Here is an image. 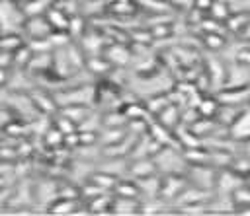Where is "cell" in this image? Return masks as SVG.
<instances>
[{"instance_id": "obj_45", "label": "cell", "mask_w": 250, "mask_h": 216, "mask_svg": "<svg viewBox=\"0 0 250 216\" xmlns=\"http://www.w3.org/2000/svg\"><path fill=\"white\" fill-rule=\"evenodd\" d=\"M4 132H6V134H14V136H16V134H21V132H25V126L14 119V123H8V125L4 126Z\"/></svg>"}, {"instance_id": "obj_17", "label": "cell", "mask_w": 250, "mask_h": 216, "mask_svg": "<svg viewBox=\"0 0 250 216\" xmlns=\"http://www.w3.org/2000/svg\"><path fill=\"white\" fill-rule=\"evenodd\" d=\"M90 181L96 183L98 187H102L104 191H113V187L117 185L119 179L113 173H109V171H98V173H92L90 175Z\"/></svg>"}, {"instance_id": "obj_50", "label": "cell", "mask_w": 250, "mask_h": 216, "mask_svg": "<svg viewBox=\"0 0 250 216\" xmlns=\"http://www.w3.org/2000/svg\"><path fill=\"white\" fill-rule=\"evenodd\" d=\"M246 185H248V187H250V173H248V175H246Z\"/></svg>"}, {"instance_id": "obj_19", "label": "cell", "mask_w": 250, "mask_h": 216, "mask_svg": "<svg viewBox=\"0 0 250 216\" xmlns=\"http://www.w3.org/2000/svg\"><path fill=\"white\" fill-rule=\"evenodd\" d=\"M53 62H55V54H51V53H33L27 66L33 68V70H47L49 66H53Z\"/></svg>"}, {"instance_id": "obj_13", "label": "cell", "mask_w": 250, "mask_h": 216, "mask_svg": "<svg viewBox=\"0 0 250 216\" xmlns=\"http://www.w3.org/2000/svg\"><path fill=\"white\" fill-rule=\"evenodd\" d=\"M129 136V130L127 126H113V128H104L102 134H100V140L104 146H111V144H117L121 140H125Z\"/></svg>"}, {"instance_id": "obj_31", "label": "cell", "mask_w": 250, "mask_h": 216, "mask_svg": "<svg viewBox=\"0 0 250 216\" xmlns=\"http://www.w3.org/2000/svg\"><path fill=\"white\" fill-rule=\"evenodd\" d=\"M45 144H47L49 148H59L61 144H64V134H62L57 126H51V128H47V132H45Z\"/></svg>"}, {"instance_id": "obj_44", "label": "cell", "mask_w": 250, "mask_h": 216, "mask_svg": "<svg viewBox=\"0 0 250 216\" xmlns=\"http://www.w3.org/2000/svg\"><path fill=\"white\" fill-rule=\"evenodd\" d=\"M131 39H133V41H137V43L141 41V43H145V45H146V43H150V41H152V33H150V31H145V29H143V31H141V29H137V31H133V33H131Z\"/></svg>"}, {"instance_id": "obj_43", "label": "cell", "mask_w": 250, "mask_h": 216, "mask_svg": "<svg viewBox=\"0 0 250 216\" xmlns=\"http://www.w3.org/2000/svg\"><path fill=\"white\" fill-rule=\"evenodd\" d=\"M236 62L240 66H250V45H244L242 49H238L236 53Z\"/></svg>"}, {"instance_id": "obj_49", "label": "cell", "mask_w": 250, "mask_h": 216, "mask_svg": "<svg viewBox=\"0 0 250 216\" xmlns=\"http://www.w3.org/2000/svg\"><path fill=\"white\" fill-rule=\"evenodd\" d=\"M244 35H246V37H250V25H248V29L244 31Z\"/></svg>"}, {"instance_id": "obj_37", "label": "cell", "mask_w": 250, "mask_h": 216, "mask_svg": "<svg viewBox=\"0 0 250 216\" xmlns=\"http://www.w3.org/2000/svg\"><path fill=\"white\" fill-rule=\"evenodd\" d=\"M70 33L68 31H53L51 35H49V39H51V43H53V47L55 49H61V47H68L70 45Z\"/></svg>"}, {"instance_id": "obj_38", "label": "cell", "mask_w": 250, "mask_h": 216, "mask_svg": "<svg viewBox=\"0 0 250 216\" xmlns=\"http://www.w3.org/2000/svg\"><path fill=\"white\" fill-rule=\"evenodd\" d=\"M55 126L62 132V134H70V132H74V130H78V125L72 121V119H68L66 115H61L57 121H55Z\"/></svg>"}, {"instance_id": "obj_32", "label": "cell", "mask_w": 250, "mask_h": 216, "mask_svg": "<svg viewBox=\"0 0 250 216\" xmlns=\"http://www.w3.org/2000/svg\"><path fill=\"white\" fill-rule=\"evenodd\" d=\"M84 27H86V21L82 16L74 14L70 16V25H68V33L72 37H84Z\"/></svg>"}, {"instance_id": "obj_36", "label": "cell", "mask_w": 250, "mask_h": 216, "mask_svg": "<svg viewBox=\"0 0 250 216\" xmlns=\"http://www.w3.org/2000/svg\"><path fill=\"white\" fill-rule=\"evenodd\" d=\"M64 49H66V54H68V60H70L72 68H82L86 64V60H84V56H82V53L78 51L76 45H68Z\"/></svg>"}, {"instance_id": "obj_25", "label": "cell", "mask_w": 250, "mask_h": 216, "mask_svg": "<svg viewBox=\"0 0 250 216\" xmlns=\"http://www.w3.org/2000/svg\"><path fill=\"white\" fill-rule=\"evenodd\" d=\"M105 54H107V60L115 62V64H125L127 58H129V51L123 45H111Z\"/></svg>"}, {"instance_id": "obj_46", "label": "cell", "mask_w": 250, "mask_h": 216, "mask_svg": "<svg viewBox=\"0 0 250 216\" xmlns=\"http://www.w3.org/2000/svg\"><path fill=\"white\" fill-rule=\"evenodd\" d=\"M64 146H68V148L82 146V144H80V132L74 130V132H70V134H64Z\"/></svg>"}, {"instance_id": "obj_3", "label": "cell", "mask_w": 250, "mask_h": 216, "mask_svg": "<svg viewBox=\"0 0 250 216\" xmlns=\"http://www.w3.org/2000/svg\"><path fill=\"white\" fill-rule=\"evenodd\" d=\"M25 31L31 35V39H47L55 29L51 27V23L47 21L45 14L43 16H31L25 23H23Z\"/></svg>"}, {"instance_id": "obj_10", "label": "cell", "mask_w": 250, "mask_h": 216, "mask_svg": "<svg viewBox=\"0 0 250 216\" xmlns=\"http://www.w3.org/2000/svg\"><path fill=\"white\" fill-rule=\"evenodd\" d=\"M184 160L189 162L191 165H211V150H205L201 146L186 148Z\"/></svg>"}, {"instance_id": "obj_26", "label": "cell", "mask_w": 250, "mask_h": 216, "mask_svg": "<svg viewBox=\"0 0 250 216\" xmlns=\"http://www.w3.org/2000/svg\"><path fill=\"white\" fill-rule=\"evenodd\" d=\"M172 103V99H170V95H154V97H150L148 101H146V109H148V113H152V115H158L166 105H170Z\"/></svg>"}, {"instance_id": "obj_33", "label": "cell", "mask_w": 250, "mask_h": 216, "mask_svg": "<svg viewBox=\"0 0 250 216\" xmlns=\"http://www.w3.org/2000/svg\"><path fill=\"white\" fill-rule=\"evenodd\" d=\"M203 43H205L207 49L219 51V49L225 47V37H223V33H205L203 35Z\"/></svg>"}, {"instance_id": "obj_4", "label": "cell", "mask_w": 250, "mask_h": 216, "mask_svg": "<svg viewBox=\"0 0 250 216\" xmlns=\"http://www.w3.org/2000/svg\"><path fill=\"white\" fill-rule=\"evenodd\" d=\"M158 169V163L152 156L148 158H141V160H133V163L129 165V171L135 179H145V177H150L154 175Z\"/></svg>"}, {"instance_id": "obj_20", "label": "cell", "mask_w": 250, "mask_h": 216, "mask_svg": "<svg viewBox=\"0 0 250 216\" xmlns=\"http://www.w3.org/2000/svg\"><path fill=\"white\" fill-rule=\"evenodd\" d=\"M217 113H219V105H217L215 97H201L199 99V103H197V115L199 117L213 119Z\"/></svg>"}, {"instance_id": "obj_6", "label": "cell", "mask_w": 250, "mask_h": 216, "mask_svg": "<svg viewBox=\"0 0 250 216\" xmlns=\"http://www.w3.org/2000/svg\"><path fill=\"white\" fill-rule=\"evenodd\" d=\"M45 18H47V21L51 23V27H53L55 31H68L70 16H68L64 10H61V8H57V6H51V8L45 10Z\"/></svg>"}, {"instance_id": "obj_9", "label": "cell", "mask_w": 250, "mask_h": 216, "mask_svg": "<svg viewBox=\"0 0 250 216\" xmlns=\"http://www.w3.org/2000/svg\"><path fill=\"white\" fill-rule=\"evenodd\" d=\"M109 212H113V214H135V212H141V202L137 198L115 197L113 202H111Z\"/></svg>"}, {"instance_id": "obj_8", "label": "cell", "mask_w": 250, "mask_h": 216, "mask_svg": "<svg viewBox=\"0 0 250 216\" xmlns=\"http://www.w3.org/2000/svg\"><path fill=\"white\" fill-rule=\"evenodd\" d=\"M156 119H158L160 125H164V126L176 130V128L180 126V123H182V111L178 109L176 103H170V105H166V107L156 115Z\"/></svg>"}, {"instance_id": "obj_1", "label": "cell", "mask_w": 250, "mask_h": 216, "mask_svg": "<svg viewBox=\"0 0 250 216\" xmlns=\"http://www.w3.org/2000/svg\"><path fill=\"white\" fill-rule=\"evenodd\" d=\"M246 181L242 175H238L234 169H227V167H221L217 171V181H215V187L221 191V193H227V195H232L238 187H242Z\"/></svg>"}, {"instance_id": "obj_42", "label": "cell", "mask_w": 250, "mask_h": 216, "mask_svg": "<svg viewBox=\"0 0 250 216\" xmlns=\"http://www.w3.org/2000/svg\"><path fill=\"white\" fill-rule=\"evenodd\" d=\"M150 33H152V37H158V39L168 37V35L172 33V25H170L168 21H166V23H154L152 29H150Z\"/></svg>"}, {"instance_id": "obj_12", "label": "cell", "mask_w": 250, "mask_h": 216, "mask_svg": "<svg viewBox=\"0 0 250 216\" xmlns=\"http://www.w3.org/2000/svg\"><path fill=\"white\" fill-rule=\"evenodd\" d=\"M250 25V14L248 12H238V14H230V18L225 21V29L232 31V33H240L244 35V31Z\"/></svg>"}, {"instance_id": "obj_40", "label": "cell", "mask_w": 250, "mask_h": 216, "mask_svg": "<svg viewBox=\"0 0 250 216\" xmlns=\"http://www.w3.org/2000/svg\"><path fill=\"white\" fill-rule=\"evenodd\" d=\"M205 12L203 10H199V8H189L188 10V23L189 25H201L203 21H205V16H203Z\"/></svg>"}, {"instance_id": "obj_41", "label": "cell", "mask_w": 250, "mask_h": 216, "mask_svg": "<svg viewBox=\"0 0 250 216\" xmlns=\"http://www.w3.org/2000/svg\"><path fill=\"white\" fill-rule=\"evenodd\" d=\"M133 10H135V6L131 0H115L111 4V12H115V14H131Z\"/></svg>"}, {"instance_id": "obj_15", "label": "cell", "mask_w": 250, "mask_h": 216, "mask_svg": "<svg viewBox=\"0 0 250 216\" xmlns=\"http://www.w3.org/2000/svg\"><path fill=\"white\" fill-rule=\"evenodd\" d=\"M207 74H209V78H211L213 84H223L227 80V70H225L223 62L217 60V58H213V56L207 58Z\"/></svg>"}, {"instance_id": "obj_18", "label": "cell", "mask_w": 250, "mask_h": 216, "mask_svg": "<svg viewBox=\"0 0 250 216\" xmlns=\"http://www.w3.org/2000/svg\"><path fill=\"white\" fill-rule=\"evenodd\" d=\"M31 103H33L39 111H43V113H55V109H57L55 99H51V97H49L47 93H43V91L31 93Z\"/></svg>"}, {"instance_id": "obj_7", "label": "cell", "mask_w": 250, "mask_h": 216, "mask_svg": "<svg viewBox=\"0 0 250 216\" xmlns=\"http://www.w3.org/2000/svg\"><path fill=\"white\" fill-rule=\"evenodd\" d=\"M148 134L154 138V140H158L160 144H164L166 148H170V146H178V136L174 134V130L172 128H168V126H164V125H156V123H150V126H148Z\"/></svg>"}, {"instance_id": "obj_14", "label": "cell", "mask_w": 250, "mask_h": 216, "mask_svg": "<svg viewBox=\"0 0 250 216\" xmlns=\"http://www.w3.org/2000/svg\"><path fill=\"white\" fill-rule=\"evenodd\" d=\"M113 193H115V197L139 198V195H141V187H139V183H133V181H127V179H119L117 185L113 187Z\"/></svg>"}, {"instance_id": "obj_27", "label": "cell", "mask_w": 250, "mask_h": 216, "mask_svg": "<svg viewBox=\"0 0 250 216\" xmlns=\"http://www.w3.org/2000/svg\"><path fill=\"white\" fill-rule=\"evenodd\" d=\"M125 126H127V130H129L131 134H135V136H143V134L148 132L150 123H148V119H129Z\"/></svg>"}, {"instance_id": "obj_24", "label": "cell", "mask_w": 250, "mask_h": 216, "mask_svg": "<svg viewBox=\"0 0 250 216\" xmlns=\"http://www.w3.org/2000/svg\"><path fill=\"white\" fill-rule=\"evenodd\" d=\"M230 6L225 2V0H215L213 2V6H211V10H209V18H213V19H217V21H227L229 18H230Z\"/></svg>"}, {"instance_id": "obj_21", "label": "cell", "mask_w": 250, "mask_h": 216, "mask_svg": "<svg viewBox=\"0 0 250 216\" xmlns=\"http://www.w3.org/2000/svg\"><path fill=\"white\" fill-rule=\"evenodd\" d=\"M62 115H66L68 119H72L76 125L82 123L86 117H88V109L84 103H68L64 109H62Z\"/></svg>"}, {"instance_id": "obj_47", "label": "cell", "mask_w": 250, "mask_h": 216, "mask_svg": "<svg viewBox=\"0 0 250 216\" xmlns=\"http://www.w3.org/2000/svg\"><path fill=\"white\" fill-rule=\"evenodd\" d=\"M172 6H178V8H182V10H189V8H193V2L195 0H168Z\"/></svg>"}, {"instance_id": "obj_22", "label": "cell", "mask_w": 250, "mask_h": 216, "mask_svg": "<svg viewBox=\"0 0 250 216\" xmlns=\"http://www.w3.org/2000/svg\"><path fill=\"white\" fill-rule=\"evenodd\" d=\"M189 128L197 134V136H207V134H211V132H215V128H217V125L211 121V119H207V117H197L191 125H189Z\"/></svg>"}, {"instance_id": "obj_34", "label": "cell", "mask_w": 250, "mask_h": 216, "mask_svg": "<svg viewBox=\"0 0 250 216\" xmlns=\"http://www.w3.org/2000/svg\"><path fill=\"white\" fill-rule=\"evenodd\" d=\"M248 88H234V90H230V91H223L221 95H219V99L221 101H229V103H232V101H240V99H244L246 95H248Z\"/></svg>"}, {"instance_id": "obj_11", "label": "cell", "mask_w": 250, "mask_h": 216, "mask_svg": "<svg viewBox=\"0 0 250 216\" xmlns=\"http://www.w3.org/2000/svg\"><path fill=\"white\" fill-rule=\"evenodd\" d=\"M51 214H76L78 210V198L72 197H59L49 208Z\"/></svg>"}, {"instance_id": "obj_23", "label": "cell", "mask_w": 250, "mask_h": 216, "mask_svg": "<svg viewBox=\"0 0 250 216\" xmlns=\"http://www.w3.org/2000/svg\"><path fill=\"white\" fill-rule=\"evenodd\" d=\"M111 202H113V200L109 198V195H107V193H104V195H100V197H96V198L88 200L86 204H88V212L100 214V212H109Z\"/></svg>"}, {"instance_id": "obj_29", "label": "cell", "mask_w": 250, "mask_h": 216, "mask_svg": "<svg viewBox=\"0 0 250 216\" xmlns=\"http://www.w3.org/2000/svg\"><path fill=\"white\" fill-rule=\"evenodd\" d=\"M20 47H23V41H21V37L20 35H16V33H4V37H2V51H10V53H16Z\"/></svg>"}, {"instance_id": "obj_16", "label": "cell", "mask_w": 250, "mask_h": 216, "mask_svg": "<svg viewBox=\"0 0 250 216\" xmlns=\"http://www.w3.org/2000/svg\"><path fill=\"white\" fill-rule=\"evenodd\" d=\"M127 115L123 109L119 111H109V113H104L102 117V126L104 128H113V126H125L127 125Z\"/></svg>"}, {"instance_id": "obj_35", "label": "cell", "mask_w": 250, "mask_h": 216, "mask_svg": "<svg viewBox=\"0 0 250 216\" xmlns=\"http://www.w3.org/2000/svg\"><path fill=\"white\" fill-rule=\"evenodd\" d=\"M27 47H29L31 53H51V51L55 49L49 37H47V39H31Z\"/></svg>"}, {"instance_id": "obj_30", "label": "cell", "mask_w": 250, "mask_h": 216, "mask_svg": "<svg viewBox=\"0 0 250 216\" xmlns=\"http://www.w3.org/2000/svg\"><path fill=\"white\" fill-rule=\"evenodd\" d=\"M127 119H146L148 117V109L146 105H141V103H129L123 107Z\"/></svg>"}, {"instance_id": "obj_28", "label": "cell", "mask_w": 250, "mask_h": 216, "mask_svg": "<svg viewBox=\"0 0 250 216\" xmlns=\"http://www.w3.org/2000/svg\"><path fill=\"white\" fill-rule=\"evenodd\" d=\"M86 66L96 74H104L111 68V62L107 58H102V56H90V58H86Z\"/></svg>"}, {"instance_id": "obj_2", "label": "cell", "mask_w": 250, "mask_h": 216, "mask_svg": "<svg viewBox=\"0 0 250 216\" xmlns=\"http://www.w3.org/2000/svg\"><path fill=\"white\" fill-rule=\"evenodd\" d=\"M186 187H188V181H186L182 175H178V173H170V175H166V177L162 179V185H160V197L166 198V200H176V198L184 193Z\"/></svg>"}, {"instance_id": "obj_39", "label": "cell", "mask_w": 250, "mask_h": 216, "mask_svg": "<svg viewBox=\"0 0 250 216\" xmlns=\"http://www.w3.org/2000/svg\"><path fill=\"white\" fill-rule=\"evenodd\" d=\"M104 193H107V191H104L102 187H98L96 183H86V185H82V189H80V195L86 198V200H92V198H96V197H100V195H104Z\"/></svg>"}, {"instance_id": "obj_5", "label": "cell", "mask_w": 250, "mask_h": 216, "mask_svg": "<svg viewBox=\"0 0 250 216\" xmlns=\"http://www.w3.org/2000/svg\"><path fill=\"white\" fill-rule=\"evenodd\" d=\"M209 197H211L209 189H203V187H197V185H193V187L188 185L184 189V193L176 198V204L186 206V204H191V202H205V200H209Z\"/></svg>"}, {"instance_id": "obj_48", "label": "cell", "mask_w": 250, "mask_h": 216, "mask_svg": "<svg viewBox=\"0 0 250 216\" xmlns=\"http://www.w3.org/2000/svg\"><path fill=\"white\" fill-rule=\"evenodd\" d=\"M213 2H215V0H195L193 6L199 8V10H203V12H209L211 6H213Z\"/></svg>"}]
</instances>
